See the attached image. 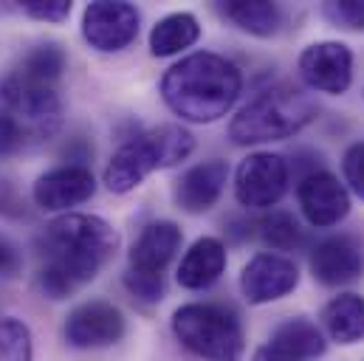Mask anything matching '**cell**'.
I'll return each instance as SVG.
<instances>
[{"label":"cell","mask_w":364,"mask_h":361,"mask_svg":"<svg viewBox=\"0 0 364 361\" xmlns=\"http://www.w3.org/2000/svg\"><path fill=\"white\" fill-rule=\"evenodd\" d=\"M119 232L99 215H60L37 240V285L48 299H65L110 263Z\"/></svg>","instance_id":"cell-1"},{"label":"cell","mask_w":364,"mask_h":361,"mask_svg":"<svg viewBox=\"0 0 364 361\" xmlns=\"http://www.w3.org/2000/svg\"><path fill=\"white\" fill-rule=\"evenodd\" d=\"M243 90L240 68L212 51H198L176 63L161 77L164 104L183 122L212 124L223 119Z\"/></svg>","instance_id":"cell-2"},{"label":"cell","mask_w":364,"mask_h":361,"mask_svg":"<svg viewBox=\"0 0 364 361\" xmlns=\"http://www.w3.org/2000/svg\"><path fill=\"white\" fill-rule=\"evenodd\" d=\"M63 127V102L54 85L9 74L0 82V156L23 153L54 139Z\"/></svg>","instance_id":"cell-3"},{"label":"cell","mask_w":364,"mask_h":361,"mask_svg":"<svg viewBox=\"0 0 364 361\" xmlns=\"http://www.w3.org/2000/svg\"><path fill=\"white\" fill-rule=\"evenodd\" d=\"M316 119V102L296 85H272L257 93L229 122V139L237 147L282 141L305 130Z\"/></svg>","instance_id":"cell-4"},{"label":"cell","mask_w":364,"mask_h":361,"mask_svg":"<svg viewBox=\"0 0 364 361\" xmlns=\"http://www.w3.org/2000/svg\"><path fill=\"white\" fill-rule=\"evenodd\" d=\"M195 150V139L178 124L153 127L127 144H122L105 167V186L116 195H127L141 186L156 170H167L186 161Z\"/></svg>","instance_id":"cell-5"},{"label":"cell","mask_w":364,"mask_h":361,"mask_svg":"<svg viewBox=\"0 0 364 361\" xmlns=\"http://www.w3.org/2000/svg\"><path fill=\"white\" fill-rule=\"evenodd\" d=\"M173 333L183 347L209 361H237L246 347L240 319L220 305L189 302L173 313Z\"/></svg>","instance_id":"cell-6"},{"label":"cell","mask_w":364,"mask_h":361,"mask_svg":"<svg viewBox=\"0 0 364 361\" xmlns=\"http://www.w3.org/2000/svg\"><path fill=\"white\" fill-rule=\"evenodd\" d=\"M288 161L277 153H252L235 173V198L246 209H272L288 192Z\"/></svg>","instance_id":"cell-7"},{"label":"cell","mask_w":364,"mask_h":361,"mask_svg":"<svg viewBox=\"0 0 364 361\" xmlns=\"http://www.w3.org/2000/svg\"><path fill=\"white\" fill-rule=\"evenodd\" d=\"M141 14L133 3L124 0H96L85 6L82 14V37L88 45L102 54L124 51L139 37Z\"/></svg>","instance_id":"cell-8"},{"label":"cell","mask_w":364,"mask_h":361,"mask_svg":"<svg viewBox=\"0 0 364 361\" xmlns=\"http://www.w3.org/2000/svg\"><path fill=\"white\" fill-rule=\"evenodd\" d=\"M299 77L308 88L339 96L353 82V51L336 40L311 43L299 54Z\"/></svg>","instance_id":"cell-9"},{"label":"cell","mask_w":364,"mask_h":361,"mask_svg":"<svg viewBox=\"0 0 364 361\" xmlns=\"http://www.w3.org/2000/svg\"><path fill=\"white\" fill-rule=\"evenodd\" d=\"M124 336V316L116 305L91 299L74 308L65 319V342L77 350L110 347Z\"/></svg>","instance_id":"cell-10"},{"label":"cell","mask_w":364,"mask_h":361,"mask_svg":"<svg viewBox=\"0 0 364 361\" xmlns=\"http://www.w3.org/2000/svg\"><path fill=\"white\" fill-rule=\"evenodd\" d=\"M296 200L305 220L316 229H331L350 212V195L333 173L314 170L296 186Z\"/></svg>","instance_id":"cell-11"},{"label":"cell","mask_w":364,"mask_h":361,"mask_svg":"<svg viewBox=\"0 0 364 361\" xmlns=\"http://www.w3.org/2000/svg\"><path fill=\"white\" fill-rule=\"evenodd\" d=\"M299 285V269L294 260L274 254V252H260L255 254L240 274V288L243 296L252 305H266L274 299L288 296Z\"/></svg>","instance_id":"cell-12"},{"label":"cell","mask_w":364,"mask_h":361,"mask_svg":"<svg viewBox=\"0 0 364 361\" xmlns=\"http://www.w3.org/2000/svg\"><path fill=\"white\" fill-rule=\"evenodd\" d=\"M96 192L93 173L85 164H63L43 173L34 183V203L46 212H65L91 200Z\"/></svg>","instance_id":"cell-13"},{"label":"cell","mask_w":364,"mask_h":361,"mask_svg":"<svg viewBox=\"0 0 364 361\" xmlns=\"http://www.w3.org/2000/svg\"><path fill=\"white\" fill-rule=\"evenodd\" d=\"M364 271L362 249L353 237L348 235H333L325 237L314 246L311 252V274L314 279H319L322 285H348L356 282Z\"/></svg>","instance_id":"cell-14"},{"label":"cell","mask_w":364,"mask_h":361,"mask_svg":"<svg viewBox=\"0 0 364 361\" xmlns=\"http://www.w3.org/2000/svg\"><path fill=\"white\" fill-rule=\"evenodd\" d=\"M226 180H229V164L220 158L189 167L181 178L176 180V189H173L178 209L189 212V215L209 212L220 200Z\"/></svg>","instance_id":"cell-15"},{"label":"cell","mask_w":364,"mask_h":361,"mask_svg":"<svg viewBox=\"0 0 364 361\" xmlns=\"http://www.w3.org/2000/svg\"><path fill=\"white\" fill-rule=\"evenodd\" d=\"M181 229L173 220H156L144 226V232L130 249V271L164 276V269L173 263V257L181 249Z\"/></svg>","instance_id":"cell-16"},{"label":"cell","mask_w":364,"mask_h":361,"mask_svg":"<svg viewBox=\"0 0 364 361\" xmlns=\"http://www.w3.org/2000/svg\"><path fill=\"white\" fill-rule=\"evenodd\" d=\"M226 271V246L218 237H200L189 246L178 266V285L186 291H203Z\"/></svg>","instance_id":"cell-17"},{"label":"cell","mask_w":364,"mask_h":361,"mask_svg":"<svg viewBox=\"0 0 364 361\" xmlns=\"http://www.w3.org/2000/svg\"><path fill=\"white\" fill-rule=\"evenodd\" d=\"M322 325L339 345H356L364 339V296L339 293L322 308Z\"/></svg>","instance_id":"cell-18"},{"label":"cell","mask_w":364,"mask_h":361,"mask_svg":"<svg viewBox=\"0 0 364 361\" xmlns=\"http://www.w3.org/2000/svg\"><path fill=\"white\" fill-rule=\"evenodd\" d=\"M269 345H272L274 350H279V353H285V356H291V359L296 361L319 359L328 350L322 330L316 328V322H311L305 316H296V319L282 322L272 333V342Z\"/></svg>","instance_id":"cell-19"},{"label":"cell","mask_w":364,"mask_h":361,"mask_svg":"<svg viewBox=\"0 0 364 361\" xmlns=\"http://www.w3.org/2000/svg\"><path fill=\"white\" fill-rule=\"evenodd\" d=\"M200 37V26H198V17L189 14V11H176V14H167L164 20H159L150 31V51L156 57H173V54H181L183 48L195 45Z\"/></svg>","instance_id":"cell-20"},{"label":"cell","mask_w":364,"mask_h":361,"mask_svg":"<svg viewBox=\"0 0 364 361\" xmlns=\"http://www.w3.org/2000/svg\"><path fill=\"white\" fill-rule=\"evenodd\" d=\"M220 11L226 20H232L237 28L255 37H272L282 26L279 6L266 0H229V3H220Z\"/></svg>","instance_id":"cell-21"},{"label":"cell","mask_w":364,"mask_h":361,"mask_svg":"<svg viewBox=\"0 0 364 361\" xmlns=\"http://www.w3.org/2000/svg\"><path fill=\"white\" fill-rule=\"evenodd\" d=\"M65 71V51L60 43H40L31 51H26L20 57V63L14 65V77L37 82V85H54Z\"/></svg>","instance_id":"cell-22"},{"label":"cell","mask_w":364,"mask_h":361,"mask_svg":"<svg viewBox=\"0 0 364 361\" xmlns=\"http://www.w3.org/2000/svg\"><path fill=\"white\" fill-rule=\"evenodd\" d=\"M257 235L274 252H291L302 243V229H299L296 217L291 212H282V209H272L257 223Z\"/></svg>","instance_id":"cell-23"},{"label":"cell","mask_w":364,"mask_h":361,"mask_svg":"<svg viewBox=\"0 0 364 361\" xmlns=\"http://www.w3.org/2000/svg\"><path fill=\"white\" fill-rule=\"evenodd\" d=\"M0 361H31V330L20 319H0Z\"/></svg>","instance_id":"cell-24"},{"label":"cell","mask_w":364,"mask_h":361,"mask_svg":"<svg viewBox=\"0 0 364 361\" xmlns=\"http://www.w3.org/2000/svg\"><path fill=\"white\" fill-rule=\"evenodd\" d=\"M322 17L345 31H364V0H328L322 3Z\"/></svg>","instance_id":"cell-25"},{"label":"cell","mask_w":364,"mask_h":361,"mask_svg":"<svg viewBox=\"0 0 364 361\" xmlns=\"http://www.w3.org/2000/svg\"><path fill=\"white\" fill-rule=\"evenodd\" d=\"M124 285H127V291H130L136 299H141V302H147V305L164 299V276L127 271V274H124Z\"/></svg>","instance_id":"cell-26"},{"label":"cell","mask_w":364,"mask_h":361,"mask_svg":"<svg viewBox=\"0 0 364 361\" xmlns=\"http://www.w3.org/2000/svg\"><path fill=\"white\" fill-rule=\"evenodd\" d=\"M342 173L348 186L364 200V141H356L348 147L345 158H342Z\"/></svg>","instance_id":"cell-27"},{"label":"cell","mask_w":364,"mask_h":361,"mask_svg":"<svg viewBox=\"0 0 364 361\" xmlns=\"http://www.w3.org/2000/svg\"><path fill=\"white\" fill-rule=\"evenodd\" d=\"M23 11L34 20H46V23H63L71 14V3L68 0H26Z\"/></svg>","instance_id":"cell-28"},{"label":"cell","mask_w":364,"mask_h":361,"mask_svg":"<svg viewBox=\"0 0 364 361\" xmlns=\"http://www.w3.org/2000/svg\"><path fill=\"white\" fill-rule=\"evenodd\" d=\"M20 269V254H17V246L0 235V274H14Z\"/></svg>","instance_id":"cell-29"},{"label":"cell","mask_w":364,"mask_h":361,"mask_svg":"<svg viewBox=\"0 0 364 361\" xmlns=\"http://www.w3.org/2000/svg\"><path fill=\"white\" fill-rule=\"evenodd\" d=\"M252 361H296V359H291V356H285V353L274 350L272 345H266V347H260V350L255 353V359Z\"/></svg>","instance_id":"cell-30"}]
</instances>
